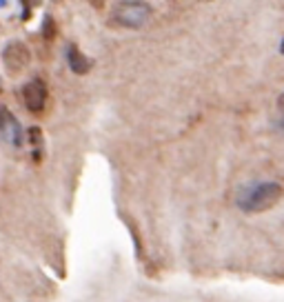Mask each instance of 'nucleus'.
<instances>
[{"mask_svg":"<svg viewBox=\"0 0 284 302\" xmlns=\"http://www.w3.org/2000/svg\"><path fill=\"white\" fill-rule=\"evenodd\" d=\"M282 196H284L282 185L273 183V180H267V183L247 187L238 198V207L247 213H262V211L273 209L282 200Z\"/></svg>","mask_w":284,"mask_h":302,"instance_id":"nucleus-1","label":"nucleus"},{"mask_svg":"<svg viewBox=\"0 0 284 302\" xmlns=\"http://www.w3.org/2000/svg\"><path fill=\"white\" fill-rule=\"evenodd\" d=\"M151 18V5L147 3H116L111 9V23L125 29H140Z\"/></svg>","mask_w":284,"mask_h":302,"instance_id":"nucleus-2","label":"nucleus"},{"mask_svg":"<svg viewBox=\"0 0 284 302\" xmlns=\"http://www.w3.org/2000/svg\"><path fill=\"white\" fill-rule=\"evenodd\" d=\"M31 63V49L23 40H9L3 49V65L9 76H20Z\"/></svg>","mask_w":284,"mask_h":302,"instance_id":"nucleus-3","label":"nucleus"},{"mask_svg":"<svg viewBox=\"0 0 284 302\" xmlns=\"http://www.w3.org/2000/svg\"><path fill=\"white\" fill-rule=\"evenodd\" d=\"M20 93H23V103L27 107V111H31L33 116H40V113L45 111L49 91H47V85L40 78H33L29 83H25Z\"/></svg>","mask_w":284,"mask_h":302,"instance_id":"nucleus-4","label":"nucleus"},{"mask_svg":"<svg viewBox=\"0 0 284 302\" xmlns=\"http://www.w3.org/2000/svg\"><path fill=\"white\" fill-rule=\"evenodd\" d=\"M0 136H3L5 143H9L13 147H23L25 129L20 127L18 118L7 107H0Z\"/></svg>","mask_w":284,"mask_h":302,"instance_id":"nucleus-5","label":"nucleus"},{"mask_svg":"<svg viewBox=\"0 0 284 302\" xmlns=\"http://www.w3.org/2000/svg\"><path fill=\"white\" fill-rule=\"evenodd\" d=\"M67 65H69V69L76 73V76H85V73H89V69H91V60L87 58V53L80 51L78 45L67 47Z\"/></svg>","mask_w":284,"mask_h":302,"instance_id":"nucleus-6","label":"nucleus"},{"mask_svg":"<svg viewBox=\"0 0 284 302\" xmlns=\"http://www.w3.org/2000/svg\"><path fill=\"white\" fill-rule=\"evenodd\" d=\"M27 140L33 145V158L40 160V151H43V147H45V140H43V131H40V127H29L27 129Z\"/></svg>","mask_w":284,"mask_h":302,"instance_id":"nucleus-7","label":"nucleus"},{"mask_svg":"<svg viewBox=\"0 0 284 302\" xmlns=\"http://www.w3.org/2000/svg\"><path fill=\"white\" fill-rule=\"evenodd\" d=\"M56 33H58V27H56L53 16H45V20H43V38L47 40V43H53Z\"/></svg>","mask_w":284,"mask_h":302,"instance_id":"nucleus-8","label":"nucleus"},{"mask_svg":"<svg viewBox=\"0 0 284 302\" xmlns=\"http://www.w3.org/2000/svg\"><path fill=\"white\" fill-rule=\"evenodd\" d=\"M278 105H280V109L284 111V93H282V96H280V100H278Z\"/></svg>","mask_w":284,"mask_h":302,"instance_id":"nucleus-9","label":"nucleus"},{"mask_svg":"<svg viewBox=\"0 0 284 302\" xmlns=\"http://www.w3.org/2000/svg\"><path fill=\"white\" fill-rule=\"evenodd\" d=\"M280 51L284 53V38H282V43H280Z\"/></svg>","mask_w":284,"mask_h":302,"instance_id":"nucleus-10","label":"nucleus"},{"mask_svg":"<svg viewBox=\"0 0 284 302\" xmlns=\"http://www.w3.org/2000/svg\"><path fill=\"white\" fill-rule=\"evenodd\" d=\"M280 127H282V129H284V118H282V120H280Z\"/></svg>","mask_w":284,"mask_h":302,"instance_id":"nucleus-11","label":"nucleus"},{"mask_svg":"<svg viewBox=\"0 0 284 302\" xmlns=\"http://www.w3.org/2000/svg\"><path fill=\"white\" fill-rule=\"evenodd\" d=\"M0 93H3V85H0Z\"/></svg>","mask_w":284,"mask_h":302,"instance_id":"nucleus-12","label":"nucleus"}]
</instances>
